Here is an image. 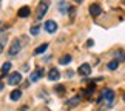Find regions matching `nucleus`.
<instances>
[{
  "label": "nucleus",
  "mask_w": 125,
  "mask_h": 111,
  "mask_svg": "<svg viewBox=\"0 0 125 111\" xmlns=\"http://www.w3.org/2000/svg\"><path fill=\"white\" fill-rule=\"evenodd\" d=\"M22 50V46H20V42H19V39H16V40H12L11 43V46H9V51H8V54L9 56H16L19 54V51Z\"/></svg>",
  "instance_id": "7ed1b4c3"
},
{
  "label": "nucleus",
  "mask_w": 125,
  "mask_h": 111,
  "mask_svg": "<svg viewBox=\"0 0 125 111\" xmlns=\"http://www.w3.org/2000/svg\"><path fill=\"white\" fill-rule=\"evenodd\" d=\"M42 76H43V70H36L34 73H31V76H30V82H37Z\"/></svg>",
  "instance_id": "6e6552de"
},
{
  "label": "nucleus",
  "mask_w": 125,
  "mask_h": 111,
  "mask_svg": "<svg viewBox=\"0 0 125 111\" xmlns=\"http://www.w3.org/2000/svg\"><path fill=\"white\" fill-rule=\"evenodd\" d=\"M117 66H119V60H111V62H110V63L107 65V68L113 71V70H116Z\"/></svg>",
  "instance_id": "f3484780"
},
{
  "label": "nucleus",
  "mask_w": 125,
  "mask_h": 111,
  "mask_svg": "<svg viewBox=\"0 0 125 111\" xmlns=\"http://www.w3.org/2000/svg\"><path fill=\"white\" fill-rule=\"evenodd\" d=\"M74 2H76V3H82L83 0H74Z\"/></svg>",
  "instance_id": "4be33fe9"
},
{
  "label": "nucleus",
  "mask_w": 125,
  "mask_h": 111,
  "mask_svg": "<svg viewBox=\"0 0 125 111\" xmlns=\"http://www.w3.org/2000/svg\"><path fill=\"white\" fill-rule=\"evenodd\" d=\"M71 62V56H63V57H60L59 59V63L60 65H68Z\"/></svg>",
  "instance_id": "dca6fc26"
},
{
  "label": "nucleus",
  "mask_w": 125,
  "mask_h": 111,
  "mask_svg": "<svg viewBox=\"0 0 125 111\" xmlns=\"http://www.w3.org/2000/svg\"><path fill=\"white\" fill-rule=\"evenodd\" d=\"M77 73H79V76H83V77L90 76V74H91V66H90L88 63H82V65L79 66Z\"/></svg>",
  "instance_id": "39448f33"
},
{
  "label": "nucleus",
  "mask_w": 125,
  "mask_h": 111,
  "mask_svg": "<svg viewBox=\"0 0 125 111\" xmlns=\"http://www.w3.org/2000/svg\"><path fill=\"white\" fill-rule=\"evenodd\" d=\"M56 91H57V93H63V91H65V88H63L62 85H57V86H56Z\"/></svg>",
  "instance_id": "6ab92c4d"
},
{
  "label": "nucleus",
  "mask_w": 125,
  "mask_h": 111,
  "mask_svg": "<svg viewBox=\"0 0 125 111\" xmlns=\"http://www.w3.org/2000/svg\"><path fill=\"white\" fill-rule=\"evenodd\" d=\"M45 31L50 32V34L56 32V31H57V23H56L54 20H48V22L45 23Z\"/></svg>",
  "instance_id": "423d86ee"
},
{
  "label": "nucleus",
  "mask_w": 125,
  "mask_h": 111,
  "mask_svg": "<svg viewBox=\"0 0 125 111\" xmlns=\"http://www.w3.org/2000/svg\"><path fill=\"white\" fill-rule=\"evenodd\" d=\"M22 82V74L19 73V71H16V73H12V74H9L8 77V83L9 85H19Z\"/></svg>",
  "instance_id": "20e7f679"
},
{
  "label": "nucleus",
  "mask_w": 125,
  "mask_h": 111,
  "mask_svg": "<svg viewBox=\"0 0 125 111\" xmlns=\"http://www.w3.org/2000/svg\"><path fill=\"white\" fill-rule=\"evenodd\" d=\"M124 100H125V94H124Z\"/></svg>",
  "instance_id": "393cba45"
},
{
  "label": "nucleus",
  "mask_w": 125,
  "mask_h": 111,
  "mask_svg": "<svg viewBox=\"0 0 125 111\" xmlns=\"http://www.w3.org/2000/svg\"><path fill=\"white\" fill-rule=\"evenodd\" d=\"M79 102H80V96H74V97H71V99H68L66 100V107H76V105H79Z\"/></svg>",
  "instance_id": "1a4fd4ad"
},
{
  "label": "nucleus",
  "mask_w": 125,
  "mask_h": 111,
  "mask_svg": "<svg viewBox=\"0 0 125 111\" xmlns=\"http://www.w3.org/2000/svg\"><path fill=\"white\" fill-rule=\"evenodd\" d=\"M9 97H11V100H19V99L22 97V91H20V90H14Z\"/></svg>",
  "instance_id": "4468645a"
},
{
  "label": "nucleus",
  "mask_w": 125,
  "mask_h": 111,
  "mask_svg": "<svg viewBox=\"0 0 125 111\" xmlns=\"http://www.w3.org/2000/svg\"><path fill=\"white\" fill-rule=\"evenodd\" d=\"M93 43H94L93 40H88V42H86V46H93Z\"/></svg>",
  "instance_id": "412c9836"
},
{
  "label": "nucleus",
  "mask_w": 125,
  "mask_h": 111,
  "mask_svg": "<svg viewBox=\"0 0 125 111\" xmlns=\"http://www.w3.org/2000/svg\"><path fill=\"white\" fill-rule=\"evenodd\" d=\"M39 31H40V25H34V26L31 28V34L32 36H37V34H39Z\"/></svg>",
  "instance_id": "a211bd4d"
},
{
  "label": "nucleus",
  "mask_w": 125,
  "mask_h": 111,
  "mask_svg": "<svg viewBox=\"0 0 125 111\" xmlns=\"http://www.w3.org/2000/svg\"><path fill=\"white\" fill-rule=\"evenodd\" d=\"M100 100H105L107 105H111V102L114 100V91L113 90H104L102 94H100V97H99V102Z\"/></svg>",
  "instance_id": "f03ea898"
},
{
  "label": "nucleus",
  "mask_w": 125,
  "mask_h": 111,
  "mask_svg": "<svg viewBox=\"0 0 125 111\" xmlns=\"http://www.w3.org/2000/svg\"><path fill=\"white\" fill-rule=\"evenodd\" d=\"M3 88V83H0V90H2Z\"/></svg>",
  "instance_id": "b1692460"
},
{
  "label": "nucleus",
  "mask_w": 125,
  "mask_h": 111,
  "mask_svg": "<svg viewBox=\"0 0 125 111\" xmlns=\"http://www.w3.org/2000/svg\"><path fill=\"white\" fill-rule=\"evenodd\" d=\"M48 77H50V80L52 82H56V80H59V77H60V73H59V70H50V74H48Z\"/></svg>",
  "instance_id": "9b49d317"
},
{
  "label": "nucleus",
  "mask_w": 125,
  "mask_h": 111,
  "mask_svg": "<svg viewBox=\"0 0 125 111\" xmlns=\"http://www.w3.org/2000/svg\"><path fill=\"white\" fill-rule=\"evenodd\" d=\"M9 70H11V63L9 62H6V63H3V66H2V71H0V76L2 77H5L8 73H9Z\"/></svg>",
  "instance_id": "f8f14e48"
},
{
  "label": "nucleus",
  "mask_w": 125,
  "mask_h": 111,
  "mask_svg": "<svg viewBox=\"0 0 125 111\" xmlns=\"http://www.w3.org/2000/svg\"><path fill=\"white\" fill-rule=\"evenodd\" d=\"M46 48H48V43H43V45L37 46L36 50H34V54H42L43 51H46Z\"/></svg>",
  "instance_id": "2eb2a0df"
},
{
  "label": "nucleus",
  "mask_w": 125,
  "mask_h": 111,
  "mask_svg": "<svg viewBox=\"0 0 125 111\" xmlns=\"http://www.w3.org/2000/svg\"><path fill=\"white\" fill-rule=\"evenodd\" d=\"M100 12H102V8H100V5H91L90 6V14L93 17H97V16H100Z\"/></svg>",
  "instance_id": "0eeeda50"
},
{
  "label": "nucleus",
  "mask_w": 125,
  "mask_h": 111,
  "mask_svg": "<svg viewBox=\"0 0 125 111\" xmlns=\"http://www.w3.org/2000/svg\"><path fill=\"white\" fill-rule=\"evenodd\" d=\"M93 91H94V83H93V80H91V83H90V86H88V88H86V90H82V96L88 99L90 96L93 94Z\"/></svg>",
  "instance_id": "9d476101"
},
{
  "label": "nucleus",
  "mask_w": 125,
  "mask_h": 111,
  "mask_svg": "<svg viewBox=\"0 0 125 111\" xmlns=\"http://www.w3.org/2000/svg\"><path fill=\"white\" fill-rule=\"evenodd\" d=\"M48 6H50L48 0H42V2L39 3L37 11H36V19H37V20H42V19H43V16H45L46 11H48Z\"/></svg>",
  "instance_id": "f257e3e1"
},
{
  "label": "nucleus",
  "mask_w": 125,
  "mask_h": 111,
  "mask_svg": "<svg viewBox=\"0 0 125 111\" xmlns=\"http://www.w3.org/2000/svg\"><path fill=\"white\" fill-rule=\"evenodd\" d=\"M119 60L125 62V52H121V54H119Z\"/></svg>",
  "instance_id": "aec40b11"
},
{
  "label": "nucleus",
  "mask_w": 125,
  "mask_h": 111,
  "mask_svg": "<svg viewBox=\"0 0 125 111\" xmlns=\"http://www.w3.org/2000/svg\"><path fill=\"white\" fill-rule=\"evenodd\" d=\"M3 51V45H2V43H0V52H2Z\"/></svg>",
  "instance_id": "5701e85b"
},
{
  "label": "nucleus",
  "mask_w": 125,
  "mask_h": 111,
  "mask_svg": "<svg viewBox=\"0 0 125 111\" xmlns=\"http://www.w3.org/2000/svg\"><path fill=\"white\" fill-rule=\"evenodd\" d=\"M30 12H31V9L28 8V6H23L19 9V17H28L30 16Z\"/></svg>",
  "instance_id": "ddd939ff"
}]
</instances>
